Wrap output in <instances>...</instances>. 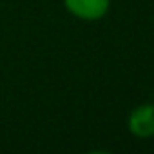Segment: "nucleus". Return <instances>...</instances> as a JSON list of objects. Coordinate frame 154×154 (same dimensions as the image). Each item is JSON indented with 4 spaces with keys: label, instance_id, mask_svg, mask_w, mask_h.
<instances>
[{
    "label": "nucleus",
    "instance_id": "1",
    "mask_svg": "<svg viewBox=\"0 0 154 154\" xmlns=\"http://www.w3.org/2000/svg\"><path fill=\"white\" fill-rule=\"evenodd\" d=\"M67 11L82 20H98L109 9V0H63Z\"/></svg>",
    "mask_w": 154,
    "mask_h": 154
},
{
    "label": "nucleus",
    "instance_id": "2",
    "mask_svg": "<svg viewBox=\"0 0 154 154\" xmlns=\"http://www.w3.org/2000/svg\"><path fill=\"white\" fill-rule=\"evenodd\" d=\"M129 131L138 138L154 136V105L152 103L140 105L131 112Z\"/></svg>",
    "mask_w": 154,
    "mask_h": 154
}]
</instances>
